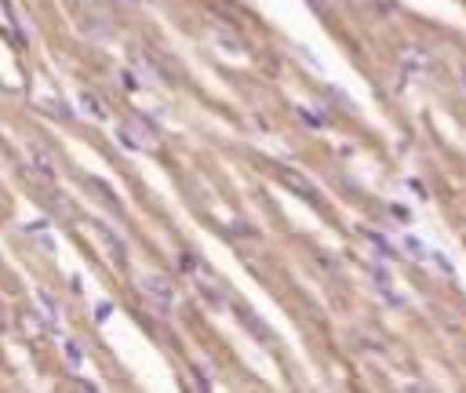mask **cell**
<instances>
[{
    "label": "cell",
    "instance_id": "3957f363",
    "mask_svg": "<svg viewBox=\"0 0 466 393\" xmlns=\"http://www.w3.org/2000/svg\"><path fill=\"white\" fill-rule=\"evenodd\" d=\"M284 186H288V189H295V193H299L303 200H310V204H317V189L310 186L299 171H284Z\"/></svg>",
    "mask_w": 466,
    "mask_h": 393
},
{
    "label": "cell",
    "instance_id": "8fae6325",
    "mask_svg": "<svg viewBox=\"0 0 466 393\" xmlns=\"http://www.w3.org/2000/svg\"><path fill=\"white\" fill-rule=\"evenodd\" d=\"M66 361H70L73 368L84 361V353H81V346H77V342H66Z\"/></svg>",
    "mask_w": 466,
    "mask_h": 393
},
{
    "label": "cell",
    "instance_id": "ba28073f",
    "mask_svg": "<svg viewBox=\"0 0 466 393\" xmlns=\"http://www.w3.org/2000/svg\"><path fill=\"white\" fill-rule=\"evenodd\" d=\"M365 237H368V240H372V244H375V248H379V251H383V255H386V259H397V255H394V248H390V244H386V240H383L379 233H372V230H365Z\"/></svg>",
    "mask_w": 466,
    "mask_h": 393
},
{
    "label": "cell",
    "instance_id": "4fadbf2b",
    "mask_svg": "<svg viewBox=\"0 0 466 393\" xmlns=\"http://www.w3.org/2000/svg\"><path fill=\"white\" fill-rule=\"evenodd\" d=\"M92 33L95 36H110V22L106 19H92Z\"/></svg>",
    "mask_w": 466,
    "mask_h": 393
},
{
    "label": "cell",
    "instance_id": "9c48e42d",
    "mask_svg": "<svg viewBox=\"0 0 466 393\" xmlns=\"http://www.w3.org/2000/svg\"><path fill=\"white\" fill-rule=\"evenodd\" d=\"M81 106L92 113V117H106V113H102V106H99V98L95 95H81Z\"/></svg>",
    "mask_w": 466,
    "mask_h": 393
},
{
    "label": "cell",
    "instance_id": "5bb4252c",
    "mask_svg": "<svg viewBox=\"0 0 466 393\" xmlns=\"http://www.w3.org/2000/svg\"><path fill=\"white\" fill-rule=\"evenodd\" d=\"M110 310H113L110 302H99V321H106V317H110Z\"/></svg>",
    "mask_w": 466,
    "mask_h": 393
},
{
    "label": "cell",
    "instance_id": "30bf717a",
    "mask_svg": "<svg viewBox=\"0 0 466 393\" xmlns=\"http://www.w3.org/2000/svg\"><path fill=\"white\" fill-rule=\"evenodd\" d=\"M215 33H219V41H223L226 47H233V52H244V44H241V41H237V36H233V33H226L223 26H219Z\"/></svg>",
    "mask_w": 466,
    "mask_h": 393
},
{
    "label": "cell",
    "instance_id": "9a60e30c",
    "mask_svg": "<svg viewBox=\"0 0 466 393\" xmlns=\"http://www.w3.org/2000/svg\"><path fill=\"white\" fill-rule=\"evenodd\" d=\"M459 77H463V87H466V62H463V70H459Z\"/></svg>",
    "mask_w": 466,
    "mask_h": 393
},
{
    "label": "cell",
    "instance_id": "7a4b0ae2",
    "mask_svg": "<svg viewBox=\"0 0 466 393\" xmlns=\"http://www.w3.org/2000/svg\"><path fill=\"white\" fill-rule=\"evenodd\" d=\"M139 288H142V295H146V302L157 313H172V306H175V288L164 281L161 273H146L139 281Z\"/></svg>",
    "mask_w": 466,
    "mask_h": 393
},
{
    "label": "cell",
    "instance_id": "5b68a950",
    "mask_svg": "<svg viewBox=\"0 0 466 393\" xmlns=\"http://www.w3.org/2000/svg\"><path fill=\"white\" fill-rule=\"evenodd\" d=\"M33 164H37V171H41L44 182H55V164H51V157L44 153V149H37V146H33Z\"/></svg>",
    "mask_w": 466,
    "mask_h": 393
},
{
    "label": "cell",
    "instance_id": "6da1fadb",
    "mask_svg": "<svg viewBox=\"0 0 466 393\" xmlns=\"http://www.w3.org/2000/svg\"><path fill=\"white\" fill-rule=\"evenodd\" d=\"M157 138H161V128L150 117H132L121 124V142L128 149H150V146H157Z\"/></svg>",
    "mask_w": 466,
    "mask_h": 393
},
{
    "label": "cell",
    "instance_id": "7c38bea8",
    "mask_svg": "<svg viewBox=\"0 0 466 393\" xmlns=\"http://www.w3.org/2000/svg\"><path fill=\"white\" fill-rule=\"evenodd\" d=\"M430 259H434L437 266H441V273H445V277H456V266H452V262L441 255V251H437V255H430Z\"/></svg>",
    "mask_w": 466,
    "mask_h": 393
},
{
    "label": "cell",
    "instance_id": "277c9868",
    "mask_svg": "<svg viewBox=\"0 0 466 393\" xmlns=\"http://www.w3.org/2000/svg\"><path fill=\"white\" fill-rule=\"evenodd\" d=\"M37 306H41V313H44V321H48V328H51V332H59V328H62V317H59L55 299H51V295H44V291H41V295H37Z\"/></svg>",
    "mask_w": 466,
    "mask_h": 393
},
{
    "label": "cell",
    "instance_id": "52a82bcc",
    "mask_svg": "<svg viewBox=\"0 0 466 393\" xmlns=\"http://www.w3.org/2000/svg\"><path fill=\"white\" fill-rule=\"evenodd\" d=\"M405 251H408V255H416L419 262H423V259H430V251L423 248V240H419V237H412V233L405 237Z\"/></svg>",
    "mask_w": 466,
    "mask_h": 393
},
{
    "label": "cell",
    "instance_id": "8992f818",
    "mask_svg": "<svg viewBox=\"0 0 466 393\" xmlns=\"http://www.w3.org/2000/svg\"><path fill=\"white\" fill-rule=\"evenodd\" d=\"M99 233H102V240H106V244L113 248V255H116V262H124V240L116 237L110 226H99Z\"/></svg>",
    "mask_w": 466,
    "mask_h": 393
}]
</instances>
